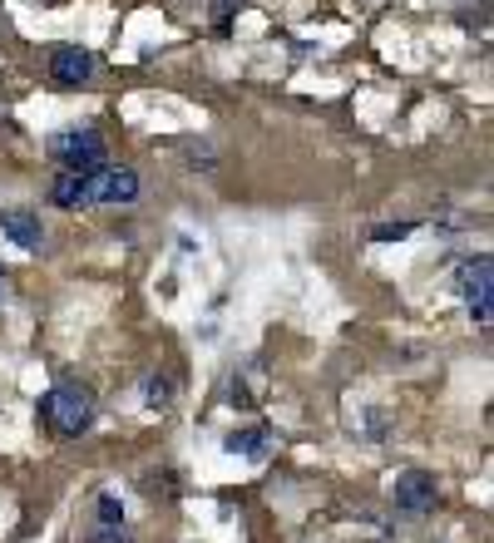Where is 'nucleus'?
Masks as SVG:
<instances>
[{"mask_svg":"<svg viewBox=\"0 0 494 543\" xmlns=\"http://www.w3.org/2000/svg\"><path fill=\"white\" fill-rule=\"evenodd\" d=\"M50 203H60V207H94L89 173H60V179L50 183Z\"/></svg>","mask_w":494,"mask_h":543,"instance_id":"6e6552de","label":"nucleus"},{"mask_svg":"<svg viewBox=\"0 0 494 543\" xmlns=\"http://www.w3.org/2000/svg\"><path fill=\"white\" fill-rule=\"evenodd\" d=\"M411 233H415V223H386V227L371 233V243H401V237H411Z\"/></svg>","mask_w":494,"mask_h":543,"instance_id":"f8f14e48","label":"nucleus"},{"mask_svg":"<svg viewBox=\"0 0 494 543\" xmlns=\"http://www.w3.org/2000/svg\"><path fill=\"white\" fill-rule=\"evenodd\" d=\"M89 543H129V534H124V529H94Z\"/></svg>","mask_w":494,"mask_h":543,"instance_id":"ddd939ff","label":"nucleus"},{"mask_svg":"<svg viewBox=\"0 0 494 543\" xmlns=\"http://www.w3.org/2000/svg\"><path fill=\"white\" fill-rule=\"evenodd\" d=\"M40 420L50 425L55 435H65V440H75V435H84L94 425V395L89 385L79 381H60L55 391L40 400Z\"/></svg>","mask_w":494,"mask_h":543,"instance_id":"f257e3e1","label":"nucleus"},{"mask_svg":"<svg viewBox=\"0 0 494 543\" xmlns=\"http://www.w3.org/2000/svg\"><path fill=\"white\" fill-rule=\"evenodd\" d=\"M391 504L401 509V514H411V519L430 514V509H435V479L430 474H401L396 489H391Z\"/></svg>","mask_w":494,"mask_h":543,"instance_id":"20e7f679","label":"nucleus"},{"mask_svg":"<svg viewBox=\"0 0 494 543\" xmlns=\"http://www.w3.org/2000/svg\"><path fill=\"white\" fill-rule=\"evenodd\" d=\"M50 159L60 163V173H99L109 169V143L99 129H70L50 139Z\"/></svg>","mask_w":494,"mask_h":543,"instance_id":"f03ea898","label":"nucleus"},{"mask_svg":"<svg viewBox=\"0 0 494 543\" xmlns=\"http://www.w3.org/2000/svg\"><path fill=\"white\" fill-rule=\"evenodd\" d=\"M5 281H10V272H5V267H0V301H5Z\"/></svg>","mask_w":494,"mask_h":543,"instance_id":"4468645a","label":"nucleus"},{"mask_svg":"<svg viewBox=\"0 0 494 543\" xmlns=\"http://www.w3.org/2000/svg\"><path fill=\"white\" fill-rule=\"evenodd\" d=\"M460 291H465V307H470V317H475V327H489V317H494V262L485 253L460 267Z\"/></svg>","mask_w":494,"mask_h":543,"instance_id":"7ed1b4c3","label":"nucleus"},{"mask_svg":"<svg viewBox=\"0 0 494 543\" xmlns=\"http://www.w3.org/2000/svg\"><path fill=\"white\" fill-rule=\"evenodd\" d=\"M0 233L15 247H25V253H40V243H45V227H40L35 207H5V213H0Z\"/></svg>","mask_w":494,"mask_h":543,"instance_id":"423d86ee","label":"nucleus"},{"mask_svg":"<svg viewBox=\"0 0 494 543\" xmlns=\"http://www.w3.org/2000/svg\"><path fill=\"white\" fill-rule=\"evenodd\" d=\"M99 529H124V504L114 494H99V519H94Z\"/></svg>","mask_w":494,"mask_h":543,"instance_id":"9b49d317","label":"nucleus"},{"mask_svg":"<svg viewBox=\"0 0 494 543\" xmlns=\"http://www.w3.org/2000/svg\"><path fill=\"white\" fill-rule=\"evenodd\" d=\"M89 75H94V55H89V50L60 45L55 55H50V79H55L60 89H75V85H84Z\"/></svg>","mask_w":494,"mask_h":543,"instance_id":"39448f33","label":"nucleus"},{"mask_svg":"<svg viewBox=\"0 0 494 543\" xmlns=\"http://www.w3.org/2000/svg\"><path fill=\"white\" fill-rule=\"evenodd\" d=\"M168 400H173V381H168V375H149V385H144V405H149V410H168Z\"/></svg>","mask_w":494,"mask_h":543,"instance_id":"9d476101","label":"nucleus"},{"mask_svg":"<svg viewBox=\"0 0 494 543\" xmlns=\"http://www.w3.org/2000/svg\"><path fill=\"white\" fill-rule=\"evenodd\" d=\"M267 440H272V430L267 425H252V430H233L223 440V450L228 455H247V459H262L267 455Z\"/></svg>","mask_w":494,"mask_h":543,"instance_id":"1a4fd4ad","label":"nucleus"},{"mask_svg":"<svg viewBox=\"0 0 494 543\" xmlns=\"http://www.w3.org/2000/svg\"><path fill=\"white\" fill-rule=\"evenodd\" d=\"M94 183V203H134L139 198V173L134 169H99L89 173Z\"/></svg>","mask_w":494,"mask_h":543,"instance_id":"0eeeda50","label":"nucleus"}]
</instances>
